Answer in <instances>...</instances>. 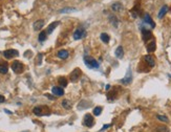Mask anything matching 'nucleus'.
I'll use <instances>...</instances> for the list:
<instances>
[{"label":"nucleus","mask_w":171,"mask_h":132,"mask_svg":"<svg viewBox=\"0 0 171 132\" xmlns=\"http://www.w3.org/2000/svg\"><path fill=\"white\" fill-rule=\"evenodd\" d=\"M33 112L38 116H43V115H48L51 111L46 106H37L33 109Z\"/></svg>","instance_id":"nucleus-1"},{"label":"nucleus","mask_w":171,"mask_h":132,"mask_svg":"<svg viewBox=\"0 0 171 132\" xmlns=\"http://www.w3.org/2000/svg\"><path fill=\"white\" fill-rule=\"evenodd\" d=\"M84 62L89 68H98L99 67L98 61L96 59H94L93 57H89V56L84 57Z\"/></svg>","instance_id":"nucleus-2"},{"label":"nucleus","mask_w":171,"mask_h":132,"mask_svg":"<svg viewBox=\"0 0 171 132\" xmlns=\"http://www.w3.org/2000/svg\"><path fill=\"white\" fill-rule=\"evenodd\" d=\"M12 69L15 73H21L24 69V66L20 61H14L12 63Z\"/></svg>","instance_id":"nucleus-3"},{"label":"nucleus","mask_w":171,"mask_h":132,"mask_svg":"<svg viewBox=\"0 0 171 132\" xmlns=\"http://www.w3.org/2000/svg\"><path fill=\"white\" fill-rule=\"evenodd\" d=\"M94 124H95L94 116H93L92 114H89V113L85 114L84 119H83V125H84L85 127H93Z\"/></svg>","instance_id":"nucleus-4"},{"label":"nucleus","mask_w":171,"mask_h":132,"mask_svg":"<svg viewBox=\"0 0 171 132\" xmlns=\"http://www.w3.org/2000/svg\"><path fill=\"white\" fill-rule=\"evenodd\" d=\"M3 56L5 57V59H12L16 56H18V51L15 49H7L3 51Z\"/></svg>","instance_id":"nucleus-5"},{"label":"nucleus","mask_w":171,"mask_h":132,"mask_svg":"<svg viewBox=\"0 0 171 132\" xmlns=\"http://www.w3.org/2000/svg\"><path fill=\"white\" fill-rule=\"evenodd\" d=\"M52 92L54 95L56 96H62L64 94V90H63V88L60 87V86H54L52 88Z\"/></svg>","instance_id":"nucleus-6"},{"label":"nucleus","mask_w":171,"mask_h":132,"mask_svg":"<svg viewBox=\"0 0 171 132\" xmlns=\"http://www.w3.org/2000/svg\"><path fill=\"white\" fill-rule=\"evenodd\" d=\"M81 70H80L79 68H76L72 73H71V80L72 82H77L79 80V78L81 76Z\"/></svg>","instance_id":"nucleus-7"},{"label":"nucleus","mask_w":171,"mask_h":132,"mask_svg":"<svg viewBox=\"0 0 171 132\" xmlns=\"http://www.w3.org/2000/svg\"><path fill=\"white\" fill-rule=\"evenodd\" d=\"M84 36H85V30L83 28H78L74 32V39L75 40H80L81 38H83Z\"/></svg>","instance_id":"nucleus-8"},{"label":"nucleus","mask_w":171,"mask_h":132,"mask_svg":"<svg viewBox=\"0 0 171 132\" xmlns=\"http://www.w3.org/2000/svg\"><path fill=\"white\" fill-rule=\"evenodd\" d=\"M131 80H132V75H131V72H130V69H128L126 75H125V78L121 80V83L124 84V85H128L131 83Z\"/></svg>","instance_id":"nucleus-9"},{"label":"nucleus","mask_w":171,"mask_h":132,"mask_svg":"<svg viewBox=\"0 0 171 132\" xmlns=\"http://www.w3.org/2000/svg\"><path fill=\"white\" fill-rule=\"evenodd\" d=\"M144 60H145V62L150 66V67H153V66L155 65V61H154V59H153V57H151V56H149V54H146V56H144Z\"/></svg>","instance_id":"nucleus-10"},{"label":"nucleus","mask_w":171,"mask_h":132,"mask_svg":"<svg viewBox=\"0 0 171 132\" xmlns=\"http://www.w3.org/2000/svg\"><path fill=\"white\" fill-rule=\"evenodd\" d=\"M57 56H58L60 59L65 60V59H67L68 57H69V52H68V50H66V49H61V50L58 51Z\"/></svg>","instance_id":"nucleus-11"},{"label":"nucleus","mask_w":171,"mask_h":132,"mask_svg":"<svg viewBox=\"0 0 171 132\" xmlns=\"http://www.w3.org/2000/svg\"><path fill=\"white\" fill-rule=\"evenodd\" d=\"M43 26H44V20H42V19L37 20L35 23H34V25H33V27H34L35 30H40Z\"/></svg>","instance_id":"nucleus-12"},{"label":"nucleus","mask_w":171,"mask_h":132,"mask_svg":"<svg viewBox=\"0 0 171 132\" xmlns=\"http://www.w3.org/2000/svg\"><path fill=\"white\" fill-rule=\"evenodd\" d=\"M142 35H143V40H144V41H148V40H149V39L152 37L151 31L148 30V29H143V30H142Z\"/></svg>","instance_id":"nucleus-13"},{"label":"nucleus","mask_w":171,"mask_h":132,"mask_svg":"<svg viewBox=\"0 0 171 132\" xmlns=\"http://www.w3.org/2000/svg\"><path fill=\"white\" fill-rule=\"evenodd\" d=\"M115 53H116V57H117L118 59H122V58L124 57V49H123V46H118L117 49H116V51H115Z\"/></svg>","instance_id":"nucleus-14"},{"label":"nucleus","mask_w":171,"mask_h":132,"mask_svg":"<svg viewBox=\"0 0 171 132\" xmlns=\"http://www.w3.org/2000/svg\"><path fill=\"white\" fill-rule=\"evenodd\" d=\"M155 48H156V44H155V42L153 40L150 41L149 43L147 44V51L148 52H153L155 50Z\"/></svg>","instance_id":"nucleus-15"},{"label":"nucleus","mask_w":171,"mask_h":132,"mask_svg":"<svg viewBox=\"0 0 171 132\" xmlns=\"http://www.w3.org/2000/svg\"><path fill=\"white\" fill-rule=\"evenodd\" d=\"M111 8H112L113 12H121V10L123 9V5L120 2H115L111 5Z\"/></svg>","instance_id":"nucleus-16"},{"label":"nucleus","mask_w":171,"mask_h":132,"mask_svg":"<svg viewBox=\"0 0 171 132\" xmlns=\"http://www.w3.org/2000/svg\"><path fill=\"white\" fill-rule=\"evenodd\" d=\"M168 6L167 5H164V6H162V8L159 9V12H158V15H157V17L159 18V19H162L165 15H166V13L168 12Z\"/></svg>","instance_id":"nucleus-17"},{"label":"nucleus","mask_w":171,"mask_h":132,"mask_svg":"<svg viewBox=\"0 0 171 132\" xmlns=\"http://www.w3.org/2000/svg\"><path fill=\"white\" fill-rule=\"evenodd\" d=\"M144 21L146 22V23H147V24H149V25H150V26H151L152 28H153V27L155 26V24H154V22H153V20H152V19L150 18V16H149V15H148V14H146V15L144 16Z\"/></svg>","instance_id":"nucleus-18"},{"label":"nucleus","mask_w":171,"mask_h":132,"mask_svg":"<svg viewBox=\"0 0 171 132\" xmlns=\"http://www.w3.org/2000/svg\"><path fill=\"white\" fill-rule=\"evenodd\" d=\"M58 24H59V22H58V21L53 22L52 24H49V25H48V27H47V30H46V32H47V34H52V32H53V30H54V29H55L57 26H58Z\"/></svg>","instance_id":"nucleus-19"},{"label":"nucleus","mask_w":171,"mask_h":132,"mask_svg":"<svg viewBox=\"0 0 171 132\" xmlns=\"http://www.w3.org/2000/svg\"><path fill=\"white\" fill-rule=\"evenodd\" d=\"M7 70H8L7 64L6 63H0V73L5 74V73H7Z\"/></svg>","instance_id":"nucleus-20"},{"label":"nucleus","mask_w":171,"mask_h":132,"mask_svg":"<svg viewBox=\"0 0 171 132\" xmlns=\"http://www.w3.org/2000/svg\"><path fill=\"white\" fill-rule=\"evenodd\" d=\"M62 106H63V108H65L66 110H69V109L72 108L73 104H72L71 101H68V100H63V101H62Z\"/></svg>","instance_id":"nucleus-21"},{"label":"nucleus","mask_w":171,"mask_h":132,"mask_svg":"<svg viewBox=\"0 0 171 132\" xmlns=\"http://www.w3.org/2000/svg\"><path fill=\"white\" fill-rule=\"evenodd\" d=\"M46 37H47V32L45 31V30H43V31H41L40 34H39L38 40H39L40 42H44L45 40H46Z\"/></svg>","instance_id":"nucleus-22"},{"label":"nucleus","mask_w":171,"mask_h":132,"mask_svg":"<svg viewBox=\"0 0 171 132\" xmlns=\"http://www.w3.org/2000/svg\"><path fill=\"white\" fill-rule=\"evenodd\" d=\"M58 82H59V84H60V87H62V88L67 86V80H66L65 78H63V76H61V78L58 79Z\"/></svg>","instance_id":"nucleus-23"},{"label":"nucleus","mask_w":171,"mask_h":132,"mask_svg":"<svg viewBox=\"0 0 171 132\" xmlns=\"http://www.w3.org/2000/svg\"><path fill=\"white\" fill-rule=\"evenodd\" d=\"M156 118H157V119H159L161 122H164V123H169V118H168L166 115L157 114V115H156Z\"/></svg>","instance_id":"nucleus-24"},{"label":"nucleus","mask_w":171,"mask_h":132,"mask_svg":"<svg viewBox=\"0 0 171 132\" xmlns=\"http://www.w3.org/2000/svg\"><path fill=\"white\" fill-rule=\"evenodd\" d=\"M155 132H170L166 126H158L155 129Z\"/></svg>","instance_id":"nucleus-25"},{"label":"nucleus","mask_w":171,"mask_h":132,"mask_svg":"<svg viewBox=\"0 0 171 132\" xmlns=\"http://www.w3.org/2000/svg\"><path fill=\"white\" fill-rule=\"evenodd\" d=\"M100 38H101V40L103 41L104 43H108L109 42V36L107 35V34H105V32H103V34H101V36H100Z\"/></svg>","instance_id":"nucleus-26"},{"label":"nucleus","mask_w":171,"mask_h":132,"mask_svg":"<svg viewBox=\"0 0 171 132\" xmlns=\"http://www.w3.org/2000/svg\"><path fill=\"white\" fill-rule=\"evenodd\" d=\"M109 20H110V22H111V24L113 25V26H118V19H117V17L116 16H109Z\"/></svg>","instance_id":"nucleus-27"},{"label":"nucleus","mask_w":171,"mask_h":132,"mask_svg":"<svg viewBox=\"0 0 171 132\" xmlns=\"http://www.w3.org/2000/svg\"><path fill=\"white\" fill-rule=\"evenodd\" d=\"M101 113H102V107L98 106V107H96V108L94 109V114H95V115H100Z\"/></svg>","instance_id":"nucleus-28"},{"label":"nucleus","mask_w":171,"mask_h":132,"mask_svg":"<svg viewBox=\"0 0 171 132\" xmlns=\"http://www.w3.org/2000/svg\"><path fill=\"white\" fill-rule=\"evenodd\" d=\"M45 96H46V97H48L49 100H52V101L56 100V98H55V96H54V95H52V94H48V93H45Z\"/></svg>","instance_id":"nucleus-29"},{"label":"nucleus","mask_w":171,"mask_h":132,"mask_svg":"<svg viewBox=\"0 0 171 132\" xmlns=\"http://www.w3.org/2000/svg\"><path fill=\"white\" fill-rule=\"evenodd\" d=\"M4 102H5V97H4L3 95L0 94V104H1V103H4Z\"/></svg>","instance_id":"nucleus-30"},{"label":"nucleus","mask_w":171,"mask_h":132,"mask_svg":"<svg viewBox=\"0 0 171 132\" xmlns=\"http://www.w3.org/2000/svg\"><path fill=\"white\" fill-rule=\"evenodd\" d=\"M170 76H171V74H170Z\"/></svg>","instance_id":"nucleus-31"}]
</instances>
